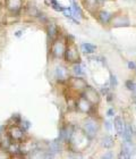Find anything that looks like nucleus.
<instances>
[{"instance_id": "f257e3e1", "label": "nucleus", "mask_w": 136, "mask_h": 159, "mask_svg": "<svg viewBox=\"0 0 136 159\" xmlns=\"http://www.w3.org/2000/svg\"><path fill=\"white\" fill-rule=\"evenodd\" d=\"M25 130L19 125H11L7 132L8 138L16 143H22L25 140Z\"/></svg>"}, {"instance_id": "f03ea898", "label": "nucleus", "mask_w": 136, "mask_h": 159, "mask_svg": "<svg viewBox=\"0 0 136 159\" xmlns=\"http://www.w3.org/2000/svg\"><path fill=\"white\" fill-rule=\"evenodd\" d=\"M98 124L94 119L92 118H89L84 122V131H85V134L86 136H89L90 139L94 138L95 134H97V131H98Z\"/></svg>"}, {"instance_id": "7ed1b4c3", "label": "nucleus", "mask_w": 136, "mask_h": 159, "mask_svg": "<svg viewBox=\"0 0 136 159\" xmlns=\"http://www.w3.org/2000/svg\"><path fill=\"white\" fill-rule=\"evenodd\" d=\"M84 90H85V93L83 94V97H84L91 105H97V103H99V101H100V95H99V93H98L93 87L86 86Z\"/></svg>"}, {"instance_id": "20e7f679", "label": "nucleus", "mask_w": 136, "mask_h": 159, "mask_svg": "<svg viewBox=\"0 0 136 159\" xmlns=\"http://www.w3.org/2000/svg\"><path fill=\"white\" fill-rule=\"evenodd\" d=\"M64 56H65V59H66L67 62H77V60H79L77 48H76L74 44L66 46Z\"/></svg>"}, {"instance_id": "39448f33", "label": "nucleus", "mask_w": 136, "mask_h": 159, "mask_svg": "<svg viewBox=\"0 0 136 159\" xmlns=\"http://www.w3.org/2000/svg\"><path fill=\"white\" fill-rule=\"evenodd\" d=\"M5 6L11 14L17 15L23 8V0H5Z\"/></svg>"}, {"instance_id": "423d86ee", "label": "nucleus", "mask_w": 136, "mask_h": 159, "mask_svg": "<svg viewBox=\"0 0 136 159\" xmlns=\"http://www.w3.org/2000/svg\"><path fill=\"white\" fill-rule=\"evenodd\" d=\"M65 49H66V44L64 41L61 40H53L52 41V48H51V51L55 57H62L64 56V52H65Z\"/></svg>"}, {"instance_id": "0eeeda50", "label": "nucleus", "mask_w": 136, "mask_h": 159, "mask_svg": "<svg viewBox=\"0 0 136 159\" xmlns=\"http://www.w3.org/2000/svg\"><path fill=\"white\" fill-rule=\"evenodd\" d=\"M47 32H48V36H49V39L51 41H53V40H56L58 38V27L56 26V24H53V23L48 24Z\"/></svg>"}, {"instance_id": "6e6552de", "label": "nucleus", "mask_w": 136, "mask_h": 159, "mask_svg": "<svg viewBox=\"0 0 136 159\" xmlns=\"http://www.w3.org/2000/svg\"><path fill=\"white\" fill-rule=\"evenodd\" d=\"M132 156V146L131 142H125L122 146V154L119 156V158H131Z\"/></svg>"}, {"instance_id": "1a4fd4ad", "label": "nucleus", "mask_w": 136, "mask_h": 159, "mask_svg": "<svg viewBox=\"0 0 136 159\" xmlns=\"http://www.w3.org/2000/svg\"><path fill=\"white\" fill-rule=\"evenodd\" d=\"M106 0H84V3L86 6V8L91 11H93L94 9L99 8Z\"/></svg>"}, {"instance_id": "9d476101", "label": "nucleus", "mask_w": 136, "mask_h": 159, "mask_svg": "<svg viewBox=\"0 0 136 159\" xmlns=\"http://www.w3.org/2000/svg\"><path fill=\"white\" fill-rule=\"evenodd\" d=\"M77 108H79L82 111H90L91 109V103L84 98V97H81L77 101Z\"/></svg>"}, {"instance_id": "9b49d317", "label": "nucleus", "mask_w": 136, "mask_h": 159, "mask_svg": "<svg viewBox=\"0 0 136 159\" xmlns=\"http://www.w3.org/2000/svg\"><path fill=\"white\" fill-rule=\"evenodd\" d=\"M114 124H115V129H116L117 133H118L119 135H123V133H124V129H125V125H124L123 119H122L119 116H117V117H115V122H114Z\"/></svg>"}, {"instance_id": "f8f14e48", "label": "nucleus", "mask_w": 136, "mask_h": 159, "mask_svg": "<svg viewBox=\"0 0 136 159\" xmlns=\"http://www.w3.org/2000/svg\"><path fill=\"white\" fill-rule=\"evenodd\" d=\"M72 86L74 89H85L86 87V83L85 81L81 78H75L72 80Z\"/></svg>"}, {"instance_id": "ddd939ff", "label": "nucleus", "mask_w": 136, "mask_h": 159, "mask_svg": "<svg viewBox=\"0 0 136 159\" xmlns=\"http://www.w3.org/2000/svg\"><path fill=\"white\" fill-rule=\"evenodd\" d=\"M98 16H99L100 22L103 23V24L109 23V22L111 21V18H112V15H111L110 13H108V11H100Z\"/></svg>"}, {"instance_id": "4468645a", "label": "nucleus", "mask_w": 136, "mask_h": 159, "mask_svg": "<svg viewBox=\"0 0 136 159\" xmlns=\"http://www.w3.org/2000/svg\"><path fill=\"white\" fill-rule=\"evenodd\" d=\"M114 25L115 26H127L128 25V19L126 17H123V16H117L114 21H112Z\"/></svg>"}, {"instance_id": "2eb2a0df", "label": "nucleus", "mask_w": 136, "mask_h": 159, "mask_svg": "<svg viewBox=\"0 0 136 159\" xmlns=\"http://www.w3.org/2000/svg\"><path fill=\"white\" fill-rule=\"evenodd\" d=\"M132 135H133V133H132V127H131V125H126L125 126V129H124V133H123V136H124V139H125V141H127V142H132Z\"/></svg>"}, {"instance_id": "dca6fc26", "label": "nucleus", "mask_w": 136, "mask_h": 159, "mask_svg": "<svg viewBox=\"0 0 136 159\" xmlns=\"http://www.w3.org/2000/svg\"><path fill=\"white\" fill-rule=\"evenodd\" d=\"M72 14L73 16L77 17V18H82L83 17V13H82V9L78 7V5L74 1L73 2V7H72Z\"/></svg>"}, {"instance_id": "f3484780", "label": "nucleus", "mask_w": 136, "mask_h": 159, "mask_svg": "<svg viewBox=\"0 0 136 159\" xmlns=\"http://www.w3.org/2000/svg\"><path fill=\"white\" fill-rule=\"evenodd\" d=\"M82 49H83V51L85 54H93V52H95L97 47L91 44V43H83L82 44Z\"/></svg>"}, {"instance_id": "a211bd4d", "label": "nucleus", "mask_w": 136, "mask_h": 159, "mask_svg": "<svg viewBox=\"0 0 136 159\" xmlns=\"http://www.w3.org/2000/svg\"><path fill=\"white\" fill-rule=\"evenodd\" d=\"M49 150L52 152V154H57V152H60L61 150V147H60V143L58 141H52L49 146Z\"/></svg>"}, {"instance_id": "6ab92c4d", "label": "nucleus", "mask_w": 136, "mask_h": 159, "mask_svg": "<svg viewBox=\"0 0 136 159\" xmlns=\"http://www.w3.org/2000/svg\"><path fill=\"white\" fill-rule=\"evenodd\" d=\"M45 3L48 6H51L56 11H62L64 10V8L57 2V0H45Z\"/></svg>"}, {"instance_id": "aec40b11", "label": "nucleus", "mask_w": 136, "mask_h": 159, "mask_svg": "<svg viewBox=\"0 0 136 159\" xmlns=\"http://www.w3.org/2000/svg\"><path fill=\"white\" fill-rule=\"evenodd\" d=\"M102 146L104 147V148H111L112 146H114V139L111 138V136H104L103 139H102Z\"/></svg>"}, {"instance_id": "412c9836", "label": "nucleus", "mask_w": 136, "mask_h": 159, "mask_svg": "<svg viewBox=\"0 0 136 159\" xmlns=\"http://www.w3.org/2000/svg\"><path fill=\"white\" fill-rule=\"evenodd\" d=\"M27 14L30 15V16H39L40 15V11L37 10V8L35 7V6H33V5H30V6H27Z\"/></svg>"}, {"instance_id": "4be33fe9", "label": "nucleus", "mask_w": 136, "mask_h": 159, "mask_svg": "<svg viewBox=\"0 0 136 159\" xmlns=\"http://www.w3.org/2000/svg\"><path fill=\"white\" fill-rule=\"evenodd\" d=\"M126 87H127L128 90H131V91H135L136 84L134 82H132V81H127V82H126Z\"/></svg>"}, {"instance_id": "5701e85b", "label": "nucleus", "mask_w": 136, "mask_h": 159, "mask_svg": "<svg viewBox=\"0 0 136 159\" xmlns=\"http://www.w3.org/2000/svg\"><path fill=\"white\" fill-rule=\"evenodd\" d=\"M74 73L76 75H82L83 74V71H82V67L79 65H75L74 66Z\"/></svg>"}, {"instance_id": "b1692460", "label": "nucleus", "mask_w": 136, "mask_h": 159, "mask_svg": "<svg viewBox=\"0 0 136 159\" xmlns=\"http://www.w3.org/2000/svg\"><path fill=\"white\" fill-rule=\"evenodd\" d=\"M57 76H58V79L60 80L64 79V70L61 67H58L57 68Z\"/></svg>"}, {"instance_id": "393cba45", "label": "nucleus", "mask_w": 136, "mask_h": 159, "mask_svg": "<svg viewBox=\"0 0 136 159\" xmlns=\"http://www.w3.org/2000/svg\"><path fill=\"white\" fill-rule=\"evenodd\" d=\"M110 83H111L112 86H116L117 85V79H116L115 75H110Z\"/></svg>"}, {"instance_id": "a878e982", "label": "nucleus", "mask_w": 136, "mask_h": 159, "mask_svg": "<svg viewBox=\"0 0 136 159\" xmlns=\"http://www.w3.org/2000/svg\"><path fill=\"white\" fill-rule=\"evenodd\" d=\"M22 124H23V125H22V127H23V129H24L25 131H26V130H28V127L31 126V124H30V122H27V121H25V122H23Z\"/></svg>"}, {"instance_id": "bb28decb", "label": "nucleus", "mask_w": 136, "mask_h": 159, "mask_svg": "<svg viewBox=\"0 0 136 159\" xmlns=\"http://www.w3.org/2000/svg\"><path fill=\"white\" fill-rule=\"evenodd\" d=\"M135 63H133V62H129L128 63V68H131V70H135Z\"/></svg>"}, {"instance_id": "cd10ccee", "label": "nucleus", "mask_w": 136, "mask_h": 159, "mask_svg": "<svg viewBox=\"0 0 136 159\" xmlns=\"http://www.w3.org/2000/svg\"><path fill=\"white\" fill-rule=\"evenodd\" d=\"M114 114H115V110H114L112 108H111V109H109V110L107 111V115H108V116H114Z\"/></svg>"}, {"instance_id": "c85d7f7f", "label": "nucleus", "mask_w": 136, "mask_h": 159, "mask_svg": "<svg viewBox=\"0 0 136 159\" xmlns=\"http://www.w3.org/2000/svg\"><path fill=\"white\" fill-rule=\"evenodd\" d=\"M112 157H114V156L111 155V152H108L107 155H104V156H103V158H112Z\"/></svg>"}, {"instance_id": "c756f323", "label": "nucleus", "mask_w": 136, "mask_h": 159, "mask_svg": "<svg viewBox=\"0 0 136 159\" xmlns=\"http://www.w3.org/2000/svg\"><path fill=\"white\" fill-rule=\"evenodd\" d=\"M15 35H16V36H17V38H19V36H20V35H22V31H17V32H16V33H15Z\"/></svg>"}, {"instance_id": "7c9ffc66", "label": "nucleus", "mask_w": 136, "mask_h": 159, "mask_svg": "<svg viewBox=\"0 0 136 159\" xmlns=\"http://www.w3.org/2000/svg\"><path fill=\"white\" fill-rule=\"evenodd\" d=\"M106 125H107V129L110 130V123L109 122H106Z\"/></svg>"}, {"instance_id": "2f4dec72", "label": "nucleus", "mask_w": 136, "mask_h": 159, "mask_svg": "<svg viewBox=\"0 0 136 159\" xmlns=\"http://www.w3.org/2000/svg\"><path fill=\"white\" fill-rule=\"evenodd\" d=\"M2 6H3V3H2V2H1V1H0V9H1V8H2Z\"/></svg>"}, {"instance_id": "473e14b6", "label": "nucleus", "mask_w": 136, "mask_h": 159, "mask_svg": "<svg viewBox=\"0 0 136 159\" xmlns=\"http://www.w3.org/2000/svg\"><path fill=\"white\" fill-rule=\"evenodd\" d=\"M135 70H136V67H135Z\"/></svg>"}, {"instance_id": "72a5a7b5", "label": "nucleus", "mask_w": 136, "mask_h": 159, "mask_svg": "<svg viewBox=\"0 0 136 159\" xmlns=\"http://www.w3.org/2000/svg\"><path fill=\"white\" fill-rule=\"evenodd\" d=\"M135 90H136V89H135Z\"/></svg>"}]
</instances>
